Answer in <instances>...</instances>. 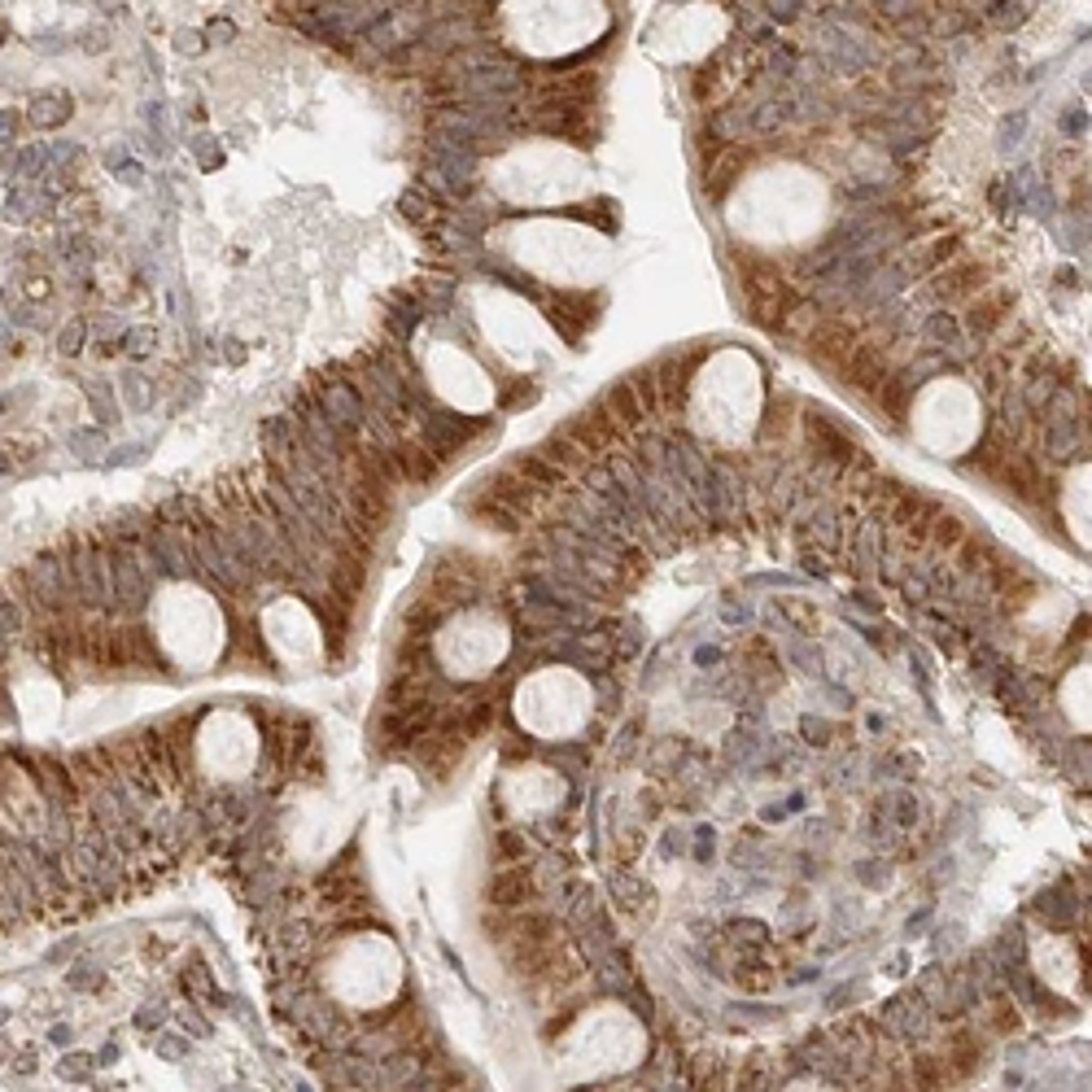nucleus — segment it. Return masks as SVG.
I'll use <instances>...</instances> for the list:
<instances>
[{
    "label": "nucleus",
    "instance_id": "4be33fe9",
    "mask_svg": "<svg viewBox=\"0 0 1092 1092\" xmlns=\"http://www.w3.org/2000/svg\"><path fill=\"white\" fill-rule=\"evenodd\" d=\"M22 625H27L22 607H18L13 598H0V647H4L9 638H18V633H22Z\"/></svg>",
    "mask_w": 1092,
    "mask_h": 1092
},
{
    "label": "nucleus",
    "instance_id": "f704fd0d",
    "mask_svg": "<svg viewBox=\"0 0 1092 1092\" xmlns=\"http://www.w3.org/2000/svg\"><path fill=\"white\" fill-rule=\"evenodd\" d=\"M48 1040H53V1044H66V1040H70V1026H62V1023H57V1026H53V1031H48Z\"/></svg>",
    "mask_w": 1092,
    "mask_h": 1092
},
{
    "label": "nucleus",
    "instance_id": "7c9ffc66",
    "mask_svg": "<svg viewBox=\"0 0 1092 1092\" xmlns=\"http://www.w3.org/2000/svg\"><path fill=\"white\" fill-rule=\"evenodd\" d=\"M13 328H44V310L18 306V310H13Z\"/></svg>",
    "mask_w": 1092,
    "mask_h": 1092
},
{
    "label": "nucleus",
    "instance_id": "a211bd4d",
    "mask_svg": "<svg viewBox=\"0 0 1092 1092\" xmlns=\"http://www.w3.org/2000/svg\"><path fill=\"white\" fill-rule=\"evenodd\" d=\"M70 109H74L70 92H62V88H44V92H35L31 109H27V123H31L35 132H53V127H62V123L70 118Z\"/></svg>",
    "mask_w": 1092,
    "mask_h": 1092
},
{
    "label": "nucleus",
    "instance_id": "bb28decb",
    "mask_svg": "<svg viewBox=\"0 0 1092 1092\" xmlns=\"http://www.w3.org/2000/svg\"><path fill=\"white\" fill-rule=\"evenodd\" d=\"M123 385H127V402H132L135 411H140V406H149V380H144L140 371H127V376H123Z\"/></svg>",
    "mask_w": 1092,
    "mask_h": 1092
},
{
    "label": "nucleus",
    "instance_id": "20e7f679",
    "mask_svg": "<svg viewBox=\"0 0 1092 1092\" xmlns=\"http://www.w3.org/2000/svg\"><path fill=\"white\" fill-rule=\"evenodd\" d=\"M590 717H595V686L568 664L533 668L516 686V721L533 738H572L590 726Z\"/></svg>",
    "mask_w": 1092,
    "mask_h": 1092
},
{
    "label": "nucleus",
    "instance_id": "a878e982",
    "mask_svg": "<svg viewBox=\"0 0 1092 1092\" xmlns=\"http://www.w3.org/2000/svg\"><path fill=\"white\" fill-rule=\"evenodd\" d=\"M88 1075H92V1061L88 1058H79V1053L62 1058V1079H70V1084H88Z\"/></svg>",
    "mask_w": 1092,
    "mask_h": 1092
},
{
    "label": "nucleus",
    "instance_id": "5701e85b",
    "mask_svg": "<svg viewBox=\"0 0 1092 1092\" xmlns=\"http://www.w3.org/2000/svg\"><path fill=\"white\" fill-rule=\"evenodd\" d=\"M83 341H88V324H83V319H70L66 328L57 332V350H62L66 359H74V354L83 350Z\"/></svg>",
    "mask_w": 1092,
    "mask_h": 1092
},
{
    "label": "nucleus",
    "instance_id": "ea45409f",
    "mask_svg": "<svg viewBox=\"0 0 1092 1092\" xmlns=\"http://www.w3.org/2000/svg\"><path fill=\"white\" fill-rule=\"evenodd\" d=\"M0 1023H4V1009H0Z\"/></svg>",
    "mask_w": 1092,
    "mask_h": 1092
},
{
    "label": "nucleus",
    "instance_id": "f03ea898",
    "mask_svg": "<svg viewBox=\"0 0 1092 1092\" xmlns=\"http://www.w3.org/2000/svg\"><path fill=\"white\" fill-rule=\"evenodd\" d=\"M691 424L717 446H743L764 411V376L747 350H717L691 380Z\"/></svg>",
    "mask_w": 1092,
    "mask_h": 1092
},
{
    "label": "nucleus",
    "instance_id": "39448f33",
    "mask_svg": "<svg viewBox=\"0 0 1092 1092\" xmlns=\"http://www.w3.org/2000/svg\"><path fill=\"white\" fill-rule=\"evenodd\" d=\"M909 429L922 450L939 459H957L979 441L983 429L979 394L965 380H930L909 411Z\"/></svg>",
    "mask_w": 1092,
    "mask_h": 1092
},
{
    "label": "nucleus",
    "instance_id": "aec40b11",
    "mask_svg": "<svg viewBox=\"0 0 1092 1092\" xmlns=\"http://www.w3.org/2000/svg\"><path fill=\"white\" fill-rule=\"evenodd\" d=\"M35 778L44 782L48 804H62V808H70V799H74V782H70V773L62 769V764H57V761H39V764H35Z\"/></svg>",
    "mask_w": 1092,
    "mask_h": 1092
},
{
    "label": "nucleus",
    "instance_id": "79ce46f5",
    "mask_svg": "<svg viewBox=\"0 0 1092 1092\" xmlns=\"http://www.w3.org/2000/svg\"><path fill=\"white\" fill-rule=\"evenodd\" d=\"M0 651H4V647H0Z\"/></svg>",
    "mask_w": 1092,
    "mask_h": 1092
},
{
    "label": "nucleus",
    "instance_id": "b1692460",
    "mask_svg": "<svg viewBox=\"0 0 1092 1092\" xmlns=\"http://www.w3.org/2000/svg\"><path fill=\"white\" fill-rule=\"evenodd\" d=\"M31 48H39V53H66L70 35L66 31H53V27H48V31H35L31 35Z\"/></svg>",
    "mask_w": 1092,
    "mask_h": 1092
},
{
    "label": "nucleus",
    "instance_id": "f8f14e48",
    "mask_svg": "<svg viewBox=\"0 0 1092 1092\" xmlns=\"http://www.w3.org/2000/svg\"><path fill=\"white\" fill-rule=\"evenodd\" d=\"M266 625H271V642L284 660H310L319 651V625L301 603H271Z\"/></svg>",
    "mask_w": 1092,
    "mask_h": 1092
},
{
    "label": "nucleus",
    "instance_id": "423d86ee",
    "mask_svg": "<svg viewBox=\"0 0 1092 1092\" xmlns=\"http://www.w3.org/2000/svg\"><path fill=\"white\" fill-rule=\"evenodd\" d=\"M520 263H529L537 275L560 284H590L607 271V245L603 236L577 223H529L520 228Z\"/></svg>",
    "mask_w": 1092,
    "mask_h": 1092
},
{
    "label": "nucleus",
    "instance_id": "0eeeda50",
    "mask_svg": "<svg viewBox=\"0 0 1092 1092\" xmlns=\"http://www.w3.org/2000/svg\"><path fill=\"white\" fill-rule=\"evenodd\" d=\"M511 651V633L494 612H459L437 633V660L455 677H485Z\"/></svg>",
    "mask_w": 1092,
    "mask_h": 1092
},
{
    "label": "nucleus",
    "instance_id": "6ab92c4d",
    "mask_svg": "<svg viewBox=\"0 0 1092 1092\" xmlns=\"http://www.w3.org/2000/svg\"><path fill=\"white\" fill-rule=\"evenodd\" d=\"M324 420H328L332 429H354L363 420V397L354 394L350 385L324 389Z\"/></svg>",
    "mask_w": 1092,
    "mask_h": 1092
},
{
    "label": "nucleus",
    "instance_id": "6e6552de",
    "mask_svg": "<svg viewBox=\"0 0 1092 1092\" xmlns=\"http://www.w3.org/2000/svg\"><path fill=\"white\" fill-rule=\"evenodd\" d=\"M397 953L389 948V939H354L345 944L328 965V983L332 992L350 1005H380L385 996H394L397 988Z\"/></svg>",
    "mask_w": 1092,
    "mask_h": 1092
},
{
    "label": "nucleus",
    "instance_id": "cd10ccee",
    "mask_svg": "<svg viewBox=\"0 0 1092 1092\" xmlns=\"http://www.w3.org/2000/svg\"><path fill=\"white\" fill-rule=\"evenodd\" d=\"M66 441H70V450H83V455H97V450H100V441H105V437H100V432H92V429H74V432H70V437H66Z\"/></svg>",
    "mask_w": 1092,
    "mask_h": 1092
},
{
    "label": "nucleus",
    "instance_id": "c9c22d12",
    "mask_svg": "<svg viewBox=\"0 0 1092 1092\" xmlns=\"http://www.w3.org/2000/svg\"><path fill=\"white\" fill-rule=\"evenodd\" d=\"M114 1058H118V1049H114V1044H105V1049H100V1053H97V1061H100V1066H109V1061H114Z\"/></svg>",
    "mask_w": 1092,
    "mask_h": 1092
},
{
    "label": "nucleus",
    "instance_id": "9d476101",
    "mask_svg": "<svg viewBox=\"0 0 1092 1092\" xmlns=\"http://www.w3.org/2000/svg\"><path fill=\"white\" fill-rule=\"evenodd\" d=\"M166 633H170V651L184 664H205L219 647V612L214 603L197 590H179L170 612H166Z\"/></svg>",
    "mask_w": 1092,
    "mask_h": 1092
},
{
    "label": "nucleus",
    "instance_id": "7ed1b4c3",
    "mask_svg": "<svg viewBox=\"0 0 1092 1092\" xmlns=\"http://www.w3.org/2000/svg\"><path fill=\"white\" fill-rule=\"evenodd\" d=\"M555 1049H560V1058H555L560 1079L586 1084V1079L625 1075L629 1066H638L647 1053V1031L625 1005H598L563 1031Z\"/></svg>",
    "mask_w": 1092,
    "mask_h": 1092
},
{
    "label": "nucleus",
    "instance_id": "412c9836",
    "mask_svg": "<svg viewBox=\"0 0 1092 1092\" xmlns=\"http://www.w3.org/2000/svg\"><path fill=\"white\" fill-rule=\"evenodd\" d=\"M48 205H53V197H48L44 188L18 184V188L9 193V201H4V214H9V219H31V214H44Z\"/></svg>",
    "mask_w": 1092,
    "mask_h": 1092
},
{
    "label": "nucleus",
    "instance_id": "c85d7f7f",
    "mask_svg": "<svg viewBox=\"0 0 1092 1092\" xmlns=\"http://www.w3.org/2000/svg\"><path fill=\"white\" fill-rule=\"evenodd\" d=\"M18 127H22V114H18V109H0V144H4V149L18 140Z\"/></svg>",
    "mask_w": 1092,
    "mask_h": 1092
},
{
    "label": "nucleus",
    "instance_id": "f3484780",
    "mask_svg": "<svg viewBox=\"0 0 1092 1092\" xmlns=\"http://www.w3.org/2000/svg\"><path fill=\"white\" fill-rule=\"evenodd\" d=\"M1058 708L1066 712L1070 729L1088 734V660L1070 664V673H1066V682L1058 691Z\"/></svg>",
    "mask_w": 1092,
    "mask_h": 1092
},
{
    "label": "nucleus",
    "instance_id": "9b49d317",
    "mask_svg": "<svg viewBox=\"0 0 1092 1092\" xmlns=\"http://www.w3.org/2000/svg\"><path fill=\"white\" fill-rule=\"evenodd\" d=\"M254 747H258V743H254V729L245 726L240 717L223 712V717H214V721L205 726V738H201V764H205L210 773L236 778V773L249 769Z\"/></svg>",
    "mask_w": 1092,
    "mask_h": 1092
},
{
    "label": "nucleus",
    "instance_id": "393cba45",
    "mask_svg": "<svg viewBox=\"0 0 1092 1092\" xmlns=\"http://www.w3.org/2000/svg\"><path fill=\"white\" fill-rule=\"evenodd\" d=\"M97 979H100V974H97V965H92V961H79V965H70V970H66V983H70V988H79V992L97 988Z\"/></svg>",
    "mask_w": 1092,
    "mask_h": 1092
},
{
    "label": "nucleus",
    "instance_id": "a19ab883",
    "mask_svg": "<svg viewBox=\"0 0 1092 1092\" xmlns=\"http://www.w3.org/2000/svg\"><path fill=\"white\" fill-rule=\"evenodd\" d=\"M0 153H4V144H0Z\"/></svg>",
    "mask_w": 1092,
    "mask_h": 1092
},
{
    "label": "nucleus",
    "instance_id": "dca6fc26",
    "mask_svg": "<svg viewBox=\"0 0 1092 1092\" xmlns=\"http://www.w3.org/2000/svg\"><path fill=\"white\" fill-rule=\"evenodd\" d=\"M1061 511H1066V529L1079 546H1088V467H1075L1061 485Z\"/></svg>",
    "mask_w": 1092,
    "mask_h": 1092
},
{
    "label": "nucleus",
    "instance_id": "e433bc0d",
    "mask_svg": "<svg viewBox=\"0 0 1092 1092\" xmlns=\"http://www.w3.org/2000/svg\"><path fill=\"white\" fill-rule=\"evenodd\" d=\"M0 472H13V459H9L4 450H0Z\"/></svg>",
    "mask_w": 1092,
    "mask_h": 1092
},
{
    "label": "nucleus",
    "instance_id": "ddd939ff",
    "mask_svg": "<svg viewBox=\"0 0 1092 1092\" xmlns=\"http://www.w3.org/2000/svg\"><path fill=\"white\" fill-rule=\"evenodd\" d=\"M1031 965H1035V974L1049 983V988H1058V992H1075L1079 988V948L1070 944V939H1061V935H1044V939H1035V948H1031Z\"/></svg>",
    "mask_w": 1092,
    "mask_h": 1092
},
{
    "label": "nucleus",
    "instance_id": "2eb2a0df",
    "mask_svg": "<svg viewBox=\"0 0 1092 1092\" xmlns=\"http://www.w3.org/2000/svg\"><path fill=\"white\" fill-rule=\"evenodd\" d=\"M27 586H31V595L39 598L44 607H66V603H70L66 560H53V555L35 560L31 568H27Z\"/></svg>",
    "mask_w": 1092,
    "mask_h": 1092
},
{
    "label": "nucleus",
    "instance_id": "58836bf2",
    "mask_svg": "<svg viewBox=\"0 0 1092 1092\" xmlns=\"http://www.w3.org/2000/svg\"><path fill=\"white\" fill-rule=\"evenodd\" d=\"M4 35H9V27H4V22H0V44H4Z\"/></svg>",
    "mask_w": 1092,
    "mask_h": 1092
},
{
    "label": "nucleus",
    "instance_id": "c756f323",
    "mask_svg": "<svg viewBox=\"0 0 1092 1092\" xmlns=\"http://www.w3.org/2000/svg\"><path fill=\"white\" fill-rule=\"evenodd\" d=\"M153 341H158V336H153V328H132L123 345H127V354H149V350H153Z\"/></svg>",
    "mask_w": 1092,
    "mask_h": 1092
},
{
    "label": "nucleus",
    "instance_id": "1a4fd4ad",
    "mask_svg": "<svg viewBox=\"0 0 1092 1092\" xmlns=\"http://www.w3.org/2000/svg\"><path fill=\"white\" fill-rule=\"evenodd\" d=\"M511 175L516 179L507 184V193L529 205H555L586 188V162L560 144H537L529 153H520L511 162Z\"/></svg>",
    "mask_w": 1092,
    "mask_h": 1092
},
{
    "label": "nucleus",
    "instance_id": "2f4dec72",
    "mask_svg": "<svg viewBox=\"0 0 1092 1092\" xmlns=\"http://www.w3.org/2000/svg\"><path fill=\"white\" fill-rule=\"evenodd\" d=\"M35 1066H39V1058H35L31 1049H22V1053H18V1058H13V1070H18V1075H31Z\"/></svg>",
    "mask_w": 1092,
    "mask_h": 1092
},
{
    "label": "nucleus",
    "instance_id": "473e14b6",
    "mask_svg": "<svg viewBox=\"0 0 1092 1092\" xmlns=\"http://www.w3.org/2000/svg\"><path fill=\"white\" fill-rule=\"evenodd\" d=\"M158 1023H162V1009H158V1005H144V1009L135 1014V1026H158Z\"/></svg>",
    "mask_w": 1092,
    "mask_h": 1092
},
{
    "label": "nucleus",
    "instance_id": "4468645a",
    "mask_svg": "<svg viewBox=\"0 0 1092 1092\" xmlns=\"http://www.w3.org/2000/svg\"><path fill=\"white\" fill-rule=\"evenodd\" d=\"M507 791H516V799H529L525 808H551L563 799V778L546 764H525L507 778Z\"/></svg>",
    "mask_w": 1092,
    "mask_h": 1092
},
{
    "label": "nucleus",
    "instance_id": "72a5a7b5",
    "mask_svg": "<svg viewBox=\"0 0 1092 1092\" xmlns=\"http://www.w3.org/2000/svg\"><path fill=\"white\" fill-rule=\"evenodd\" d=\"M184 1049H188V1044H184L179 1035H166V1040H162V1053H166V1058H184Z\"/></svg>",
    "mask_w": 1092,
    "mask_h": 1092
},
{
    "label": "nucleus",
    "instance_id": "f257e3e1",
    "mask_svg": "<svg viewBox=\"0 0 1092 1092\" xmlns=\"http://www.w3.org/2000/svg\"><path fill=\"white\" fill-rule=\"evenodd\" d=\"M826 184L804 166L756 170L729 201L734 232L756 245H799L826 223Z\"/></svg>",
    "mask_w": 1092,
    "mask_h": 1092
},
{
    "label": "nucleus",
    "instance_id": "4c0bfd02",
    "mask_svg": "<svg viewBox=\"0 0 1092 1092\" xmlns=\"http://www.w3.org/2000/svg\"><path fill=\"white\" fill-rule=\"evenodd\" d=\"M0 1061H9V1044L4 1040H0Z\"/></svg>",
    "mask_w": 1092,
    "mask_h": 1092
}]
</instances>
